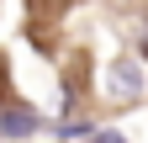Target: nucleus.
Instances as JSON below:
<instances>
[{
  "mask_svg": "<svg viewBox=\"0 0 148 143\" xmlns=\"http://www.w3.org/2000/svg\"><path fill=\"white\" fill-rule=\"evenodd\" d=\"M37 127H42V117H37L32 106H5V111H0V133L5 138H27Z\"/></svg>",
  "mask_w": 148,
  "mask_h": 143,
  "instance_id": "nucleus-2",
  "label": "nucleus"
},
{
  "mask_svg": "<svg viewBox=\"0 0 148 143\" xmlns=\"http://www.w3.org/2000/svg\"><path fill=\"white\" fill-rule=\"evenodd\" d=\"M143 85H148V74H143V64L138 58H111V69H106V96L111 101H132V96H143Z\"/></svg>",
  "mask_w": 148,
  "mask_h": 143,
  "instance_id": "nucleus-1",
  "label": "nucleus"
},
{
  "mask_svg": "<svg viewBox=\"0 0 148 143\" xmlns=\"http://www.w3.org/2000/svg\"><path fill=\"white\" fill-rule=\"evenodd\" d=\"M85 143H127V138H122V133H111V127H101V133H90Z\"/></svg>",
  "mask_w": 148,
  "mask_h": 143,
  "instance_id": "nucleus-3",
  "label": "nucleus"
}]
</instances>
